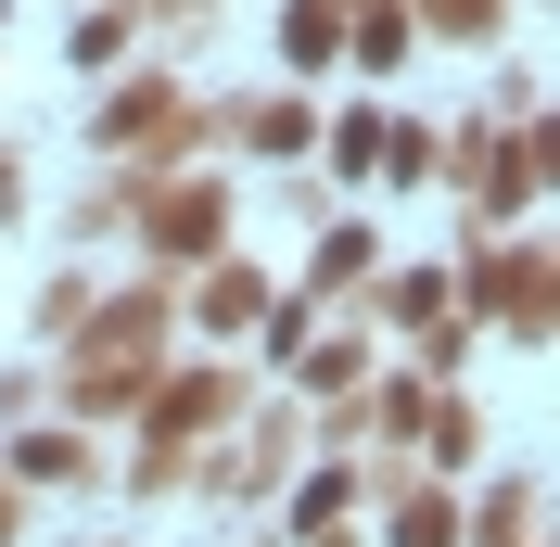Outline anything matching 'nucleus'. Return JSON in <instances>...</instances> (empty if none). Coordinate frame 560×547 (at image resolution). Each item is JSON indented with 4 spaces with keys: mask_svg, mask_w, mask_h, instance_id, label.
Instances as JSON below:
<instances>
[{
    "mask_svg": "<svg viewBox=\"0 0 560 547\" xmlns=\"http://www.w3.org/2000/svg\"><path fill=\"white\" fill-rule=\"evenodd\" d=\"M0 217H26V166H13V153H0Z\"/></svg>",
    "mask_w": 560,
    "mask_h": 547,
    "instance_id": "18",
    "label": "nucleus"
},
{
    "mask_svg": "<svg viewBox=\"0 0 560 547\" xmlns=\"http://www.w3.org/2000/svg\"><path fill=\"white\" fill-rule=\"evenodd\" d=\"M280 51H293V65H331V51H345V0H293V13H280Z\"/></svg>",
    "mask_w": 560,
    "mask_h": 547,
    "instance_id": "13",
    "label": "nucleus"
},
{
    "mask_svg": "<svg viewBox=\"0 0 560 547\" xmlns=\"http://www.w3.org/2000/svg\"><path fill=\"white\" fill-rule=\"evenodd\" d=\"M446 293H471V318H497V331L535 344V331H548V242H485Z\"/></svg>",
    "mask_w": 560,
    "mask_h": 547,
    "instance_id": "4",
    "label": "nucleus"
},
{
    "mask_svg": "<svg viewBox=\"0 0 560 547\" xmlns=\"http://www.w3.org/2000/svg\"><path fill=\"white\" fill-rule=\"evenodd\" d=\"M77 318H90V280H77V268H51V280H38V344H65Z\"/></svg>",
    "mask_w": 560,
    "mask_h": 547,
    "instance_id": "16",
    "label": "nucleus"
},
{
    "mask_svg": "<svg viewBox=\"0 0 560 547\" xmlns=\"http://www.w3.org/2000/svg\"><path fill=\"white\" fill-rule=\"evenodd\" d=\"M383 318H395V331H433V318H446V268H408V280H383Z\"/></svg>",
    "mask_w": 560,
    "mask_h": 547,
    "instance_id": "15",
    "label": "nucleus"
},
{
    "mask_svg": "<svg viewBox=\"0 0 560 547\" xmlns=\"http://www.w3.org/2000/svg\"><path fill=\"white\" fill-rule=\"evenodd\" d=\"M408 26H420V38H497V26H510V0H420Z\"/></svg>",
    "mask_w": 560,
    "mask_h": 547,
    "instance_id": "14",
    "label": "nucleus"
},
{
    "mask_svg": "<svg viewBox=\"0 0 560 547\" xmlns=\"http://www.w3.org/2000/svg\"><path fill=\"white\" fill-rule=\"evenodd\" d=\"M306 395H318V408L370 395V331H331V344H318V357H306Z\"/></svg>",
    "mask_w": 560,
    "mask_h": 547,
    "instance_id": "12",
    "label": "nucleus"
},
{
    "mask_svg": "<svg viewBox=\"0 0 560 547\" xmlns=\"http://www.w3.org/2000/svg\"><path fill=\"white\" fill-rule=\"evenodd\" d=\"M166 318H178V280H128V293H90V318H77V357H65V395L77 420H128L140 408V382H153V357H166Z\"/></svg>",
    "mask_w": 560,
    "mask_h": 547,
    "instance_id": "1",
    "label": "nucleus"
},
{
    "mask_svg": "<svg viewBox=\"0 0 560 547\" xmlns=\"http://www.w3.org/2000/svg\"><path fill=\"white\" fill-rule=\"evenodd\" d=\"M191 318H205V331H255V318H268V280H255L243 255H217V268H205V306H191Z\"/></svg>",
    "mask_w": 560,
    "mask_h": 547,
    "instance_id": "7",
    "label": "nucleus"
},
{
    "mask_svg": "<svg viewBox=\"0 0 560 547\" xmlns=\"http://www.w3.org/2000/svg\"><path fill=\"white\" fill-rule=\"evenodd\" d=\"M230 140H243V153H306V140H318V115L293 103V90H268V103H243V115H230Z\"/></svg>",
    "mask_w": 560,
    "mask_h": 547,
    "instance_id": "9",
    "label": "nucleus"
},
{
    "mask_svg": "<svg viewBox=\"0 0 560 547\" xmlns=\"http://www.w3.org/2000/svg\"><path fill=\"white\" fill-rule=\"evenodd\" d=\"M458 547H535V472H510L485 510H458Z\"/></svg>",
    "mask_w": 560,
    "mask_h": 547,
    "instance_id": "6",
    "label": "nucleus"
},
{
    "mask_svg": "<svg viewBox=\"0 0 560 547\" xmlns=\"http://www.w3.org/2000/svg\"><path fill=\"white\" fill-rule=\"evenodd\" d=\"M205 128H217V115H205V90H178L166 65H153V77H128V90L90 115V140H103V153H191Z\"/></svg>",
    "mask_w": 560,
    "mask_h": 547,
    "instance_id": "3",
    "label": "nucleus"
},
{
    "mask_svg": "<svg viewBox=\"0 0 560 547\" xmlns=\"http://www.w3.org/2000/svg\"><path fill=\"white\" fill-rule=\"evenodd\" d=\"M383 268V242L357 230V217H331V230H318V268H306V293H345V280H370Z\"/></svg>",
    "mask_w": 560,
    "mask_h": 547,
    "instance_id": "11",
    "label": "nucleus"
},
{
    "mask_svg": "<svg viewBox=\"0 0 560 547\" xmlns=\"http://www.w3.org/2000/svg\"><path fill=\"white\" fill-rule=\"evenodd\" d=\"M90 472H103V458L77 445V420L65 433H13V484H90Z\"/></svg>",
    "mask_w": 560,
    "mask_h": 547,
    "instance_id": "10",
    "label": "nucleus"
},
{
    "mask_svg": "<svg viewBox=\"0 0 560 547\" xmlns=\"http://www.w3.org/2000/svg\"><path fill=\"white\" fill-rule=\"evenodd\" d=\"M13 535H26V497H13V484H0V547H13Z\"/></svg>",
    "mask_w": 560,
    "mask_h": 547,
    "instance_id": "19",
    "label": "nucleus"
},
{
    "mask_svg": "<svg viewBox=\"0 0 560 547\" xmlns=\"http://www.w3.org/2000/svg\"><path fill=\"white\" fill-rule=\"evenodd\" d=\"M128 26H140L128 0H115V13H90V26H77V65H115V51H128Z\"/></svg>",
    "mask_w": 560,
    "mask_h": 547,
    "instance_id": "17",
    "label": "nucleus"
},
{
    "mask_svg": "<svg viewBox=\"0 0 560 547\" xmlns=\"http://www.w3.org/2000/svg\"><path fill=\"white\" fill-rule=\"evenodd\" d=\"M293 445H306V420H293V408H255V420H243V445H230L205 484H217V497H255V484L293 472Z\"/></svg>",
    "mask_w": 560,
    "mask_h": 547,
    "instance_id": "5",
    "label": "nucleus"
},
{
    "mask_svg": "<svg viewBox=\"0 0 560 547\" xmlns=\"http://www.w3.org/2000/svg\"><path fill=\"white\" fill-rule=\"evenodd\" d=\"M128 230L153 242V268H205L230 255V178H128Z\"/></svg>",
    "mask_w": 560,
    "mask_h": 547,
    "instance_id": "2",
    "label": "nucleus"
},
{
    "mask_svg": "<svg viewBox=\"0 0 560 547\" xmlns=\"http://www.w3.org/2000/svg\"><path fill=\"white\" fill-rule=\"evenodd\" d=\"M383 547H458V497H446V484H395Z\"/></svg>",
    "mask_w": 560,
    "mask_h": 547,
    "instance_id": "8",
    "label": "nucleus"
}]
</instances>
